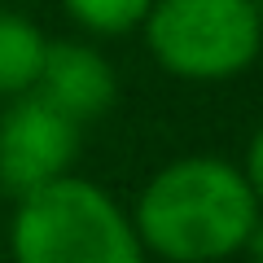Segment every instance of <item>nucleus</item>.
Listing matches in <instances>:
<instances>
[{"mask_svg":"<svg viewBox=\"0 0 263 263\" xmlns=\"http://www.w3.org/2000/svg\"><path fill=\"white\" fill-rule=\"evenodd\" d=\"M259 197L241 167L224 158H176L141 189L132 228L149 254L167 263H219L246 250Z\"/></svg>","mask_w":263,"mask_h":263,"instance_id":"f257e3e1","label":"nucleus"},{"mask_svg":"<svg viewBox=\"0 0 263 263\" xmlns=\"http://www.w3.org/2000/svg\"><path fill=\"white\" fill-rule=\"evenodd\" d=\"M9 250L13 263H145L132 215L79 176H62L18 197Z\"/></svg>","mask_w":263,"mask_h":263,"instance_id":"f03ea898","label":"nucleus"},{"mask_svg":"<svg viewBox=\"0 0 263 263\" xmlns=\"http://www.w3.org/2000/svg\"><path fill=\"white\" fill-rule=\"evenodd\" d=\"M145 44L176 79H233L263 48V13L254 0H154Z\"/></svg>","mask_w":263,"mask_h":263,"instance_id":"7ed1b4c3","label":"nucleus"},{"mask_svg":"<svg viewBox=\"0 0 263 263\" xmlns=\"http://www.w3.org/2000/svg\"><path fill=\"white\" fill-rule=\"evenodd\" d=\"M79 158V123L44 101L40 92H22L0 114V189L27 197L53 180L70 176Z\"/></svg>","mask_w":263,"mask_h":263,"instance_id":"20e7f679","label":"nucleus"},{"mask_svg":"<svg viewBox=\"0 0 263 263\" xmlns=\"http://www.w3.org/2000/svg\"><path fill=\"white\" fill-rule=\"evenodd\" d=\"M31 92H40L53 110H62L66 119H75L79 127L92 123L97 114H105L114 105V66L105 62V53H97L84 40H48L44 62H40V79Z\"/></svg>","mask_w":263,"mask_h":263,"instance_id":"39448f33","label":"nucleus"},{"mask_svg":"<svg viewBox=\"0 0 263 263\" xmlns=\"http://www.w3.org/2000/svg\"><path fill=\"white\" fill-rule=\"evenodd\" d=\"M44 31L22 13L0 9V97H22L35 88L44 62Z\"/></svg>","mask_w":263,"mask_h":263,"instance_id":"423d86ee","label":"nucleus"},{"mask_svg":"<svg viewBox=\"0 0 263 263\" xmlns=\"http://www.w3.org/2000/svg\"><path fill=\"white\" fill-rule=\"evenodd\" d=\"M154 0H62V9L92 35H127L145 22Z\"/></svg>","mask_w":263,"mask_h":263,"instance_id":"0eeeda50","label":"nucleus"},{"mask_svg":"<svg viewBox=\"0 0 263 263\" xmlns=\"http://www.w3.org/2000/svg\"><path fill=\"white\" fill-rule=\"evenodd\" d=\"M246 184L254 189V197H259V206H263V123H259V132H254V141H250V149H246Z\"/></svg>","mask_w":263,"mask_h":263,"instance_id":"6e6552de","label":"nucleus"},{"mask_svg":"<svg viewBox=\"0 0 263 263\" xmlns=\"http://www.w3.org/2000/svg\"><path fill=\"white\" fill-rule=\"evenodd\" d=\"M246 250H250V259H254V263H263V215L254 219L250 237H246Z\"/></svg>","mask_w":263,"mask_h":263,"instance_id":"1a4fd4ad","label":"nucleus"}]
</instances>
